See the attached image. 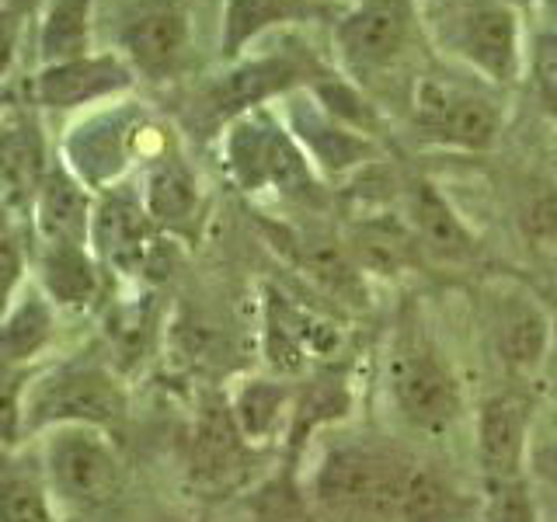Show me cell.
<instances>
[{"label":"cell","instance_id":"cell-1","mask_svg":"<svg viewBox=\"0 0 557 522\" xmlns=\"http://www.w3.org/2000/svg\"><path fill=\"white\" fill-rule=\"evenodd\" d=\"M126 387L109 365L63 362L28 383L25 435H42L60 425H91L112 432L126 422Z\"/></svg>","mask_w":557,"mask_h":522},{"label":"cell","instance_id":"cell-2","mask_svg":"<svg viewBox=\"0 0 557 522\" xmlns=\"http://www.w3.org/2000/svg\"><path fill=\"white\" fill-rule=\"evenodd\" d=\"M39 474L57 509L91 512L122 492V460L104 428L60 425L42 432Z\"/></svg>","mask_w":557,"mask_h":522},{"label":"cell","instance_id":"cell-3","mask_svg":"<svg viewBox=\"0 0 557 522\" xmlns=\"http://www.w3.org/2000/svg\"><path fill=\"white\" fill-rule=\"evenodd\" d=\"M411 467L370 449H335L318 470V501L359 522H397Z\"/></svg>","mask_w":557,"mask_h":522},{"label":"cell","instance_id":"cell-4","mask_svg":"<svg viewBox=\"0 0 557 522\" xmlns=\"http://www.w3.org/2000/svg\"><path fill=\"white\" fill-rule=\"evenodd\" d=\"M391 397L405 422L422 432H440L460 414V383L443 356L425 341H400L387 365Z\"/></svg>","mask_w":557,"mask_h":522},{"label":"cell","instance_id":"cell-5","mask_svg":"<svg viewBox=\"0 0 557 522\" xmlns=\"http://www.w3.org/2000/svg\"><path fill=\"white\" fill-rule=\"evenodd\" d=\"M226 164L240 188L304 191L310 185L307 157L293 136L269 115H240L226 136Z\"/></svg>","mask_w":557,"mask_h":522},{"label":"cell","instance_id":"cell-6","mask_svg":"<svg viewBox=\"0 0 557 522\" xmlns=\"http://www.w3.org/2000/svg\"><path fill=\"white\" fill-rule=\"evenodd\" d=\"M411 32V0H359L352 14L338 25L342 60L356 74H373L394 63L408 46Z\"/></svg>","mask_w":557,"mask_h":522},{"label":"cell","instance_id":"cell-7","mask_svg":"<svg viewBox=\"0 0 557 522\" xmlns=\"http://www.w3.org/2000/svg\"><path fill=\"white\" fill-rule=\"evenodd\" d=\"M414 115L429 136L463 150H487L502 129V115L492 101L467 91H449L443 84L418 87Z\"/></svg>","mask_w":557,"mask_h":522},{"label":"cell","instance_id":"cell-8","mask_svg":"<svg viewBox=\"0 0 557 522\" xmlns=\"http://www.w3.org/2000/svg\"><path fill=\"white\" fill-rule=\"evenodd\" d=\"M32 226L42 248H91L95 202L87 185L66 161H52L49 174L32 202Z\"/></svg>","mask_w":557,"mask_h":522},{"label":"cell","instance_id":"cell-9","mask_svg":"<svg viewBox=\"0 0 557 522\" xmlns=\"http://www.w3.org/2000/svg\"><path fill=\"white\" fill-rule=\"evenodd\" d=\"M49 164L39 119L28 109H11L0 119V196L11 213L32 216V202L46 182Z\"/></svg>","mask_w":557,"mask_h":522},{"label":"cell","instance_id":"cell-10","mask_svg":"<svg viewBox=\"0 0 557 522\" xmlns=\"http://www.w3.org/2000/svg\"><path fill=\"white\" fill-rule=\"evenodd\" d=\"M244 457H248V439L234 418L231 400L209 397L199 408L196 428H191L188 443V474L199 487H226L240 477Z\"/></svg>","mask_w":557,"mask_h":522},{"label":"cell","instance_id":"cell-11","mask_svg":"<svg viewBox=\"0 0 557 522\" xmlns=\"http://www.w3.org/2000/svg\"><path fill=\"white\" fill-rule=\"evenodd\" d=\"M153 220L147 206L129 191H109L95 206L91 220V251L98 261L119 272H139L153 254Z\"/></svg>","mask_w":557,"mask_h":522},{"label":"cell","instance_id":"cell-12","mask_svg":"<svg viewBox=\"0 0 557 522\" xmlns=\"http://www.w3.org/2000/svg\"><path fill=\"white\" fill-rule=\"evenodd\" d=\"M133 84V70L119 57H77L66 63L42 66L32 84V101L42 109H81L101 98H112Z\"/></svg>","mask_w":557,"mask_h":522},{"label":"cell","instance_id":"cell-13","mask_svg":"<svg viewBox=\"0 0 557 522\" xmlns=\"http://www.w3.org/2000/svg\"><path fill=\"white\" fill-rule=\"evenodd\" d=\"M457 49L492 80H512L519 70V22L498 0L470 4L457 17Z\"/></svg>","mask_w":557,"mask_h":522},{"label":"cell","instance_id":"cell-14","mask_svg":"<svg viewBox=\"0 0 557 522\" xmlns=\"http://www.w3.org/2000/svg\"><path fill=\"white\" fill-rule=\"evenodd\" d=\"M530 435V405L519 394H495L478 418V463L487 484L519 481Z\"/></svg>","mask_w":557,"mask_h":522},{"label":"cell","instance_id":"cell-15","mask_svg":"<svg viewBox=\"0 0 557 522\" xmlns=\"http://www.w3.org/2000/svg\"><path fill=\"white\" fill-rule=\"evenodd\" d=\"M129 139H133L129 112H104L74 129V136L66 139L63 161L87 188H101L126 167Z\"/></svg>","mask_w":557,"mask_h":522},{"label":"cell","instance_id":"cell-16","mask_svg":"<svg viewBox=\"0 0 557 522\" xmlns=\"http://www.w3.org/2000/svg\"><path fill=\"white\" fill-rule=\"evenodd\" d=\"M495 352L509 373H536L544 359L550 356V338H554V321L540 310L527 296H509L495 310Z\"/></svg>","mask_w":557,"mask_h":522},{"label":"cell","instance_id":"cell-17","mask_svg":"<svg viewBox=\"0 0 557 522\" xmlns=\"http://www.w3.org/2000/svg\"><path fill=\"white\" fill-rule=\"evenodd\" d=\"M185 46H188L185 14L168 4L139 11L122 28V52H126V60L150 77L171 74L178 66Z\"/></svg>","mask_w":557,"mask_h":522},{"label":"cell","instance_id":"cell-18","mask_svg":"<svg viewBox=\"0 0 557 522\" xmlns=\"http://www.w3.org/2000/svg\"><path fill=\"white\" fill-rule=\"evenodd\" d=\"M289 126L324 171H352L356 164L370 161L373 153L370 139H362L359 129H348L345 122L331 119L318 98H296L289 109Z\"/></svg>","mask_w":557,"mask_h":522},{"label":"cell","instance_id":"cell-19","mask_svg":"<svg viewBox=\"0 0 557 522\" xmlns=\"http://www.w3.org/2000/svg\"><path fill=\"white\" fill-rule=\"evenodd\" d=\"M52 338H57V307L46 300L42 289H28L0 321V365L28 370Z\"/></svg>","mask_w":557,"mask_h":522},{"label":"cell","instance_id":"cell-20","mask_svg":"<svg viewBox=\"0 0 557 522\" xmlns=\"http://www.w3.org/2000/svg\"><path fill=\"white\" fill-rule=\"evenodd\" d=\"M300 77V66L289 57H261L251 63H240L213 87V109L220 115H240L255 104L269 101L272 95H283Z\"/></svg>","mask_w":557,"mask_h":522},{"label":"cell","instance_id":"cell-21","mask_svg":"<svg viewBox=\"0 0 557 522\" xmlns=\"http://www.w3.org/2000/svg\"><path fill=\"white\" fill-rule=\"evenodd\" d=\"M39 289L57 310H84L98 296V265L91 248H42Z\"/></svg>","mask_w":557,"mask_h":522},{"label":"cell","instance_id":"cell-22","mask_svg":"<svg viewBox=\"0 0 557 522\" xmlns=\"http://www.w3.org/2000/svg\"><path fill=\"white\" fill-rule=\"evenodd\" d=\"M324 8L318 0H226L223 14V57H237L255 35L286 22H310Z\"/></svg>","mask_w":557,"mask_h":522},{"label":"cell","instance_id":"cell-23","mask_svg":"<svg viewBox=\"0 0 557 522\" xmlns=\"http://www.w3.org/2000/svg\"><path fill=\"white\" fill-rule=\"evenodd\" d=\"M408 216L414 223L418 237H422L435 254L443 258H470L474 254V237L467 234L460 216L453 206L440 196L432 182H414L408 188Z\"/></svg>","mask_w":557,"mask_h":522},{"label":"cell","instance_id":"cell-24","mask_svg":"<svg viewBox=\"0 0 557 522\" xmlns=\"http://www.w3.org/2000/svg\"><path fill=\"white\" fill-rule=\"evenodd\" d=\"M144 206L150 220L157 226H168V231H182V226L196 220V209H199L196 178H191L178 157H161V161L147 171Z\"/></svg>","mask_w":557,"mask_h":522},{"label":"cell","instance_id":"cell-25","mask_svg":"<svg viewBox=\"0 0 557 522\" xmlns=\"http://www.w3.org/2000/svg\"><path fill=\"white\" fill-rule=\"evenodd\" d=\"M91 46V0H49L39 28L42 66L87 57Z\"/></svg>","mask_w":557,"mask_h":522},{"label":"cell","instance_id":"cell-26","mask_svg":"<svg viewBox=\"0 0 557 522\" xmlns=\"http://www.w3.org/2000/svg\"><path fill=\"white\" fill-rule=\"evenodd\" d=\"M0 522H60L57 501L49 498L39 467L0 463Z\"/></svg>","mask_w":557,"mask_h":522},{"label":"cell","instance_id":"cell-27","mask_svg":"<svg viewBox=\"0 0 557 522\" xmlns=\"http://www.w3.org/2000/svg\"><path fill=\"white\" fill-rule=\"evenodd\" d=\"M231 408H234V418L244 432V439L258 443V439H265V435L278 425V418H283L286 390L278 387V383L255 380L231 400Z\"/></svg>","mask_w":557,"mask_h":522},{"label":"cell","instance_id":"cell-28","mask_svg":"<svg viewBox=\"0 0 557 522\" xmlns=\"http://www.w3.org/2000/svg\"><path fill=\"white\" fill-rule=\"evenodd\" d=\"M519 231L530 244H557V182L554 178H530L519 191L516 206Z\"/></svg>","mask_w":557,"mask_h":522},{"label":"cell","instance_id":"cell-29","mask_svg":"<svg viewBox=\"0 0 557 522\" xmlns=\"http://www.w3.org/2000/svg\"><path fill=\"white\" fill-rule=\"evenodd\" d=\"M457 519V495L432 470H411L405 501L397 522H453Z\"/></svg>","mask_w":557,"mask_h":522},{"label":"cell","instance_id":"cell-30","mask_svg":"<svg viewBox=\"0 0 557 522\" xmlns=\"http://www.w3.org/2000/svg\"><path fill=\"white\" fill-rule=\"evenodd\" d=\"M28 370H8L0 365V457L25 439V397H28Z\"/></svg>","mask_w":557,"mask_h":522},{"label":"cell","instance_id":"cell-31","mask_svg":"<svg viewBox=\"0 0 557 522\" xmlns=\"http://www.w3.org/2000/svg\"><path fill=\"white\" fill-rule=\"evenodd\" d=\"M352 251L362 258V265H370L376 272H394L405 265V244H400L397 231L391 226H380V223H370L356 231L352 237Z\"/></svg>","mask_w":557,"mask_h":522},{"label":"cell","instance_id":"cell-32","mask_svg":"<svg viewBox=\"0 0 557 522\" xmlns=\"http://www.w3.org/2000/svg\"><path fill=\"white\" fill-rule=\"evenodd\" d=\"M313 98H318V104L331 119L345 122L348 129H373V109L348 84L324 80V84L313 87Z\"/></svg>","mask_w":557,"mask_h":522},{"label":"cell","instance_id":"cell-33","mask_svg":"<svg viewBox=\"0 0 557 522\" xmlns=\"http://www.w3.org/2000/svg\"><path fill=\"white\" fill-rule=\"evenodd\" d=\"M487 487H492V498H487L484 522H536V505L522 477L487 484Z\"/></svg>","mask_w":557,"mask_h":522},{"label":"cell","instance_id":"cell-34","mask_svg":"<svg viewBox=\"0 0 557 522\" xmlns=\"http://www.w3.org/2000/svg\"><path fill=\"white\" fill-rule=\"evenodd\" d=\"M533 80L544 109L557 119V32L536 35L533 46Z\"/></svg>","mask_w":557,"mask_h":522},{"label":"cell","instance_id":"cell-35","mask_svg":"<svg viewBox=\"0 0 557 522\" xmlns=\"http://www.w3.org/2000/svg\"><path fill=\"white\" fill-rule=\"evenodd\" d=\"M22 278H25V248L17 244L14 234H8V237H0V321H4L11 307L17 303Z\"/></svg>","mask_w":557,"mask_h":522},{"label":"cell","instance_id":"cell-36","mask_svg":"<svg viewBox=\"0 0 557 522\" xmlns=\"http://www.w3.org/2000/svg\"><path fill=\"white\" fill-rule=\"evenodd\" d=\"M14 42H17V14L0 4V77H4V70L14 57Z\"/></svg>","mask_w":557,"mask_h":522},{"label":"cell","instance_id":"cell-37","mask_svg":"<svg viewBox=\"0 0 557 522\" xmlns=\"http://www.w3.org/2000/svg\"><path fill=\"white\" fill-rule=\"evenodd\" d=\"M11 209H8V202H4V196H0V237H8L11 234Z\"/></svg>","mask_w":557,"mask_h":522},{"label":"cell","instance_id":"cell-38","mask_svg":"<svg viewBox=\"0 0 557 522\" xmlns=\"http://www.w3.org/2000/svg\"><path fill=\"white\" fill-rule=\"evenodd\" d=\"M550 352H557V321H554V338H550Z\"/></svg>","mask_w":557,"mask_h":522},{"label":"cell","instance_id":"cell-39","mask_svg":"<svg viewBox=\"0 0 557 522\" xmlns=\"http://www.w3.org/2000/svg\"><path fill=\"white\" fill-rule=\"evenodd\" d=\"M453 522H463V519H453Z\"/></svg>","mask_w":557,"mask_h":522}]
</instances>
